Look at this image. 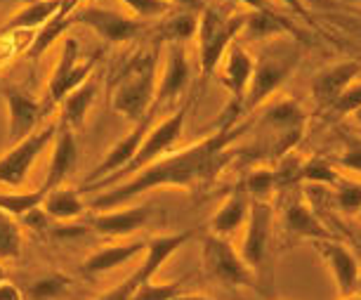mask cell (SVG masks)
Returning a JSON list of instances; mask_svg holds the SVG:
<instances>
[{
    "label": "cell",
    "mask_w": 361,
    "mask_h": 300,
    "mask_svg": "<svg viewBox=\"0 0 361 300\" xmlns=\"http://www.w3.org/2000/svg\"><path fill=\"white\" fill-rule=\"evenodd\" d=\"M253 128V121H241V124H227L213 135L203 138L196 145H189L180 152L163 154L161 159L149 163L147 168L137 170L121 185H114L111 189L102 192L92 201L94 210H111L118 206H126L135 196L149 192V189L161 187H177V189H194L203 182L213 180L224 163H227L229 147L238 142Z\"/></svg>",
    "instance_id": "6da1fadb"
},
{
    "label": "cell",
    "mask_w": 361,
    "mask_h": 300,
    "mask_svg": "<svg viewBox=\"0 0 361 300\" xmlns=\"http://www.w3.org/2000/svg\"><path fill=\"white\" fill-rule=\"evenodd\" d=\"M159 85V52L145 50L133 54L111 83V107L128 121L140 124L154 114Z\"/></svg>",
    "instance_id": "7a4b0ae2"
},
{
    "label": "cell",
    "mask_w": 361,
    "mask_h": 300,
    "mask_svg": "<svg viewBox=\"0 0 361 300\" xmlns=\"http://www.w3.org/2000/svg\"><path fill=\"white\" fill-rule=\"evenodd\" d=\"M241 256L255 275L257 293L264 298L274 296L276 279V232H274V206L271 201L250 199L248 222L243 227Z\"/></svg>",
    "instance_id": "3957f363"
},
{
    "label": "cell",
    "mask_w": 361,
    "mask_h": 300,
    "mask_svg": "<svg viewBox=\"0 0 361 300\" xmlns=\"http://www.w3.org/2000/svg\"><path fill=\"white\" fill-rule=\"evenodd\" d=\"M253 59L255 62L248 90L238 104L243 114H253L255 109H260L286 83V78L298 69L300 59H302V45L295 40H271Z\"/></svg>",
    "instance_id": "277c9868"
},
{
    "label": "cell",
    "mask_w": 361,
    "mask_h": 300,
    "mask_svg": "<svg viewBox=\"0 0 361 300\" xmlns=\"http://www.w3.org/2000/svg\"><path fill=\"white\" fill-rule=\"evenodd\" d=\"M246 15H224V12L206 5L199 12V26H196V43H199V64L203 78L217 71L227 47L241 36Z\"/></svg>",
    "instance_id": "5b68a950"
},
{
    "label": "cell",
    "mask_w": 361,
    "mask_h": 300,
    "mask_svg": "<svg viewBox=\"0 0 361 300\" xmlns=\"http://www.w3.org/2000/svg\"><path fill=\"white\" fill-rule=\"evenodd\" d=\"M189 107H192V100H185L180 107L175 109V112H170L166 119L161 121V124L152 126L145 135V140L140 142L137 152H135L133 161L128 163L123 170H118L116 175H111L109 180H102L97 185H90L85 189H104L109 185H116L118 182L121 175H135L137 170L147 168L149 163H154L156 159H161L163 154H168L170 149L177 140L182 138V133H185V124H187V114H189Z\"/></svg>",
    "instance_id": "8992f818"
},
{
    "label": "cell",
    "mask_w": 361,
    "mask_h": 300,
    "mask_svg": "<svg viewBox=\"0 0 361 300\" xmlns=\"http://www.w3.org/2000/svg\"><path fill=\"white\" fill-rule=\"evenodd\" d=\"M94 62H97L94 57L80 59V47L76 38H71V36L64 38L62 52H59L57 62L52 66L45 95H43V100H40V112H43V116L54 112V109L62 104V100L66 95L73 92L80 83H85V80L92 76Z\"/></svg>",
    "instance_id": "52a82bcc"
},
{
    "label": "cell",
    "mask_w": 361,
    "mask_h": 300,
    "mask_svg": "<svg viewBox=\"0 0 361 300\" xmlns=\"http://www.w3.org/2000/svg\"><path fill=\"white\" fill-rule=\"evenodd\" d=\"M201 258L203 268L215 282H220L227 289H255L257 282L253 270L243 260L241 251L229 244V239L206 234L201 239Z\"/></svg>",
    "instance_id": "ba28073f"
},
{
    "label": "cell",
    "mask_w": 361,
    "mask_h": 300,
    "mask_svg": "<svg viewBox=\"0 0 361 300\" xmlns=\"http://www.w3.org/2000/svg\"><path fill=\"white\" fill-rule=\"evenodd\" d=\"M57 124H50L47 128H38L29 138L19 140L17 145H10V149L0 156V185L5 187H22L26 175L36 166L40 154L47 147H52Z\"/></svg>",
    "instance_id": "9c48e42d"
},
{
    "label": "cell",
    "mask_w": 361,
    "mask_h": 300,
    "mask_svg": "<svg viewBox=\"0 0 361 300\" xmlns=\"http://www.w3.org/2000/svg\"><path fill=\"white\" fill-rule=\"evenodd\" d=\"M281 232L286 241H300V239H329L336 236L333 232L322 222L317 210L312 208L310 199L300 189V185L283 189V203H281Z\"/></svg>",
    "instance_id": "30bf717a"
},
{
    "label": "cell",
    "mask_w": 361,
    "mask_h": 300,
    "mask_svg": "<svg viewBox=\"0 0 361 300\" xmlns=\"http://www.w3.org/2000/svg\"><path fill=\"white\" fill-rule=\"evenodd\" d=\"M76 24L87 26L94 31L102 40L111 45H123L130 43L145 31V24L137 17H128L123 12H116L109 8H97V5H87V8L76 10Z\"/></svg>",
    "instance_id": "8fae6325"
},
{
    "label": "cell",
    "mask_w": 361,
    "mask_h": 300,
    "mask_svg": "<svg viewBox=\"0 0 361 300\" xmlns=\"http://www.w3.org/2000/svg\"><path fill=\"white\" fill-rule=\"evenodd\" d=\"M262 124L271 131V145L279 156L290 154L302 140L305 128H307V114L298 107V102L281 100L274 102L262 116Z\"/></svg>",
    "instance_id": "7c38bea8"
},
{
    "label": "cell",
    "mask_w": 361,
    "mask_h": 300,
    "mask_svg": "<svg viewBox=\"0 0 361 300\" xmlns=\"http://www.w3.org/2000/svg\"><path fill=\"white\" fill-rule=\"evenodd\" d=\"M310 244H312V248L322 256V260L331 268L340 298L350 296V293H354V291H359L361 265H359V258L354 256V251L347 246V244L338 241L336 236L312 239Z\"/></svg>",
    "instance_id": "4fadbf2b"
},
{
    "label": "cell",
    "mask_w": 361,
    "mask_h": 300,
    "mask_svg": "<svg viewBox=\"0 0 361 300\" xmlns=\"http://www.w3.org/2000/svg\"><path fill=\"white\" fill-rule=\"evenodd\" d=\"M189 78H192V64H189L185 43H170L168 57L163 64V71L159 73V85H156L154 97V112L161 107L175 104L185 95Z\"/></svg>",
    "instance_id": "5bb4252c"
},
{
    "label": "cell",
    "mask_w": 361,
    "mask_h": 300,
    "mask_svg": "<svg viewBox=\"0 0 361 300\" xmlns=\"http://www.w3.org/2000/svg\"><path fill=\"white\" fill-rule=\"evenodd\" d=\"M3 100L5 107H8V142L17 145L19 140L29 138L31 133L38 131V124L43 119L40 100L15 85L3 88Z\"/></svg>",
    "instance_id": "9a60e30c"
},
{
    "label": "cell",
    "mask_w": 361,
    "mask_h": 300,
    "mask_svg": "<svg viewBox=\"0 0 361 300\" xmlns=\"http://www.w3.org/2000/svg\"><path fill=\"white\" fill-rule=\"evenodd\" d=\"M359 73H361V62H357V59L336 62V64H331L319 71L317 76L312 78V85H310L312 97H314L319 109L329 112L333 102H336L354 80H357Z\"/></svg>",
    "instance_id": "2e32d148"
},
{
    "label": "cell",
    "mask_w": 361,
    "mask_h": 300,
    "mask_svg": "<svg viewBox=\"0 0 361 300\" xmlns=\"http://www.w3.org/2000/svg\"><path fill=\"white\" fill-rule=\"evenodd\" d=\"M152 116H154V114H152ZM152 116H147L145 121L135 124V128L126 135V138H121L111 149H109L104 159H102V161L97 163V166H94L92 173L87 175L85 187L97 185V182H102V180H109V177L116 175L118 170H123V168L128 166V163L133 161V156H135V152H137L140 142L145 140L147 131L152 128Z\"/></svg>",
    "instance_id": "e0dca14e"
},
{
    "label": "cell",
    "mask_w": 361,
    "mask_h": 300,
    "mask_svg": "<svg viewBox=\"0 0 361 300\" xmlns=\"http://www.w3.org/2000/svg\"><path fill=\"white\" fill-rule=\"evenodd\" d=\"M78 163V142L73 128L59 124L57 121V133L52 140V156H50V166H47L45 182L40 185V189L47 194L54 187H62L64 180L73 173Z\"/></svg>",
    "instance_id": "ac0fdd59"
},
{
    "label": "cell",
    "mask_w": 361,
    "mask_h": 300,
    "mask_svg": "<svg viewBox=\"0 0 361 300\" xmlns=\"http://www.w3.org/2000/svg\"><path fill=\"white\" fill-rule=\"evenodd\" d=\"M149 215H152V208L149 206H130V208H111V210H97L90 217V227L102 236H130L135 234L140 227H145Z\"/></svg>",
    "instance_id": "d6986e66"
},
{
    "label": "cell",
    "mask_w": 361,
    "mask_h": 300,
    "mask_svg": "<svg viewBox=\"0 0 361 300\" xmlns=\"http://www.w3.org/2000/svg\"><path fill=\"white\" fill-rule=\"evenodd\" d=\"M253 54H250L246 47H243L238 40H234L227 52H224L222 62H220V80L222 85L227 88V90L234 95V107L238 109V104H241L243 95H246L248 90V83H250V73H253Z\"/></svg>",
    "instance_id": "ffe728a7"
},
{
    "label": "cell",
    "mask_w": 361,
    "mask_h": 300,
    "mask_svg": "<svg viewBox=\"0 0 361 300\" xmlns=\"http://www.w3.org/2000/svg\"><path fill=\"white\" fill-rule=\"evenodd\" d=\"M78 8H80V0H64V5L59 8L57 15L52 19H47V22L33 33V38L29 40V45H26V57L40 59L59 38H64V33L76 24V17L73 15H76Z\"/></svg>",
    "instance_id": "44dd1931"
},
{
    "label": "cell",
    "mask_w": 361,
    "mask_h": 300,
    "mask_svg": "<svg viewBox=\"0 0 361 300\" xmlns=\"http://www.w3.org/2000/svg\"><path fill=\"white\" fill-rule=\"evenodd\" d=\"M248 213H250V196L241 182V185H236V189H231L227 199L222 201L220 210L210 217V234L229 239L231 234H236V232L246 227Z\"/></svg>",
    "instance_id": "7402d4cb"
},
{
    "label": "cell",
    "mask_w": 361,
    "mask_h": 300,
    "mask_svg": "<svg viewBox=\"0 0 361 300\" xmlns=\"http://www.w3.org/2000/svg\"><path fill=\"white\" fill-rule=\"evenodd\" d=\"M147 251V241H126V244H114V246L94 251L92 256L85 258L83 263V275L94 277V275H104V272H114L121 265L130 263L133 258L142 256Z\"/></svg>",
    "instance_id": "603a6c76"
},
{
    "label": "cell",
    "mask_w": 361,
    "mask_h": 300,
    "mask_svg": "<svg viewBox=\"0 0 361 300\" xmlns=\"http://www.w3.org/2000/svg\"><path fill=\"white\" fill-rule=\"evenodd\" d=\"M97 90H99V83L92 73L85 83H80L76 90L69 92L62 100V104H59V109H62V112H59V124L69 126V128H73V131H76L78 126H83L85 116L90 114V109L94 104Z\"/></svg>",
    "instance_id": "cb8c5ba5"
},
{
    "label": "cell",
    "mask_w": 361,
    "mask_h": 300,
    "mask_svg": "<svg viewBox=\"0 0 361 300\" xmlns=\"http://www.w3.org/2000/svg\"><path fill=\"white\" fill-rule=\"evenodd\" d=\"M62 5L64 0H33L8 19V24L0 29V36H8L12 31H38L47 19L57 15Z\"/></svg>",
    "instance_id": "d4e9b609"
},
{
    "label": "cell",
    "mask_w": 361,
    "mask_h": 300,
    "mask_svg": "<svg viewBox=\"0 0 361 300\" xmlns=\"http://www.w3.org/2000/svg\"><path fill=\"white\" fill-rule=\"evenodd\" d=\"M241 33H246L250 40H271V38H281L293 33V24L286 22L279 12L248 10Z\"/></svg>",
    "instance_id": "484cf974"
},
{
    "label": "cell",
    "mask_w": 361,
    "mask_h": 300,
    "mask_svg": "<svg viewBox=\"0 0 361 300\" xmlns=\"http://www.w3.org/2000/svg\"><path fill=\"white\" fill-rule=\"evenodd\" d=\"M40 208L45 210L47 217H52V220H62V222L76 220V217L83 215V210H85L80 194L71 187H54L52 192L45 194Z\"/></svg>",
    "instance_id": "4316f807"
},
{
    "label": "cell",
    "mask_w": 361,
    "mask_h": 300,
    "mask_svg": "<svg viewBox=\"0 0 361 300\" xmlns=\"http://www.w3.org/2000/svg\"><path fill=\"white\" fill-rule=\"evenodd\" d=\"M196 26H199V12L173 8L168 15L161 17L156 33L168 43H185V40L196 36Z\"/></svg>",
    "instance_id": "83f0119b"
},
{
    "label": "cell",
    "mask_w": 361,
    "mask_h": 300,
    "mask_svg": "<svg viewBox=\"0 0 361 300\" xmlns=\"http://www.w3.org/2000/svg\"><path fill=\"white\" fill-rule=\"evenodd\" d=\"M246 192L250 199H262V201H271V194L274 192H283V180L281 173L276 168H257L253 170L246 182H243Z\"/></svg>",
    "instance_id": "f1b7e54d"
},
{
    "label": "cell",
    "mask_w": 361,
    "mask_h": 300,
    "mask_svg": "<svg viewBox=\"0 0 361 300\" xmlns=\"http://www.w3.org/2000/svg\"><path fill=\"white\" fill-rule=\"evenodd\" d=\"M340 180H343V177H340V170L336 168V163H333L331 159H324V156H312L310 161L300 163L298 182H314V185L336 187Z\"/></svg>",
    "instance_id": "f546056e"
},
{
    "label": "cell",
    "mask_w": 361,
    "mask_h": 300,
    "mask_svg": "<svg viewBox=\"0 0 361 300\" xmlns=\"http://www.w3.org/2000/svg\"><path fill=\"white\" fill-rule=\"evenodd\" d=\"M24 236L17 217L0 210V260H17L22 256Z\"/></svg>",
    "instance_id": "4dcf8cb0"
},
{
    "label": "cell",
    "mask_w": 361,
    "mask_h": 300,
    "mask_svg": "<svg viewBox=\"0 0 361 300\" xmlns=\"http://www.w3.org/2000/svg\"><path fill=\"white\" fill-rule=\"evenodd\" d=\"M45 199L43 189H26V192H5L0 194V210L15 215V217H24L26 213H31L33 208H38Z\"/></svg>",
    "instance_id": "1f68e13d"
},
{
    "label": "cell",
    "mask_w": 361,
    "mask_h": 300,
    "mask_svg": "<svg viewBox=\"0 0 361 300\" xmlns=\"http://www.w3.org/2000/svg\"><path fill=\"white\" fill-rule=\"evenodd\" d=\"M71 286V279L64 275H47L29 286L31 300H57Z\"/></svg>",
    "instance_id": "d6a6232c"
},
{
    "label": "cell",
    "mask_w": 361,
    "mask_h": 300,
    "mask_svg": "<svg viewBox=\"0 0 361 300\" xmlns=\"http://www.w3.org/2000/svg\"><path fill=\"white\" fill-rule=\"evenodd\" d=\"M182 291H185V279L170 282V284H154V279H152V282L142 284L130 296V300H173L175 296H180Z\"/></svg>",
    "instance_id": "836d02e7"
},
{
    "label": "cell",
    "mask_w": 361,
    "mask_h": 300,
    "mask_svg": "<svg viewBox=\"0 0 361 300\" xmlns=\"http://www.w3.org/2000/svg\"><path fill=\"white\" fill-rule=\"evenodd\" d=\"M333 206L347 215H359L361 210V185H345L343 180L333 189Z\"/></svg>",
    "instance_id": "e575fe53"
},
{
    "label": "cell",
    "mask_w": 361,
    "mask_h": 300,
    "mask_svg": "<svg viewBox=\"0 0 361 300\" xmlns=\"http://www.w3.org/2000/svg\"><path fill=\"white\" fill-rule=\"evenodd\" d=\"M121 3L137 19H161L173 10V5H168L166 0H121Z\"/></svg>",
    "instance_id": "d590c367"
},
{
    "label": "cell",
    "mask_w": 361,
    "mask_h": 300,
    "mask_svg": "<svg viewBox=\"0 0 361 300\" xmlns=\"http://www.w3.org/2000/svg\"><path fill=\"white\" fill-rule=\"evenodd\" d=\"M357 109H361V80H354V83L333 102L329 112L336 116V119H345V116H352Z\"/></svg>",
    "instance_id": "8d00e7d4"
},
{
    "label": "cell",
    "mask_w": 361,
    "mask_h": 300,
    "mask_svg": "<svg viewBox=\"0 0 361 300\" xmlns=\"http://www.w3.org/2000/svg\"><path fill=\"white\" fill-rule=\"evenodd\" d=\"M336 163L338 170H350V173H357L361 175V145L357 147H350L345 154L336 156V159H331Z\"/></svg>",
    "instance_id": "74e56055"
},
{
    "label": "cell",
    "mask_w": 361,
    "mask_h": 300,
    "mask_svg": "<svg viewBox=\"0 0 361 300\" xmlns=\"http://www.w3.org/2000/svg\"><path fill=\"white\" fill-rule=\"evenodd\" d=\"M329 19L340 29L354 33V36L361 38V17H350V15H329Z\"/></svg>",
    "instance_id": "f35d334b"
},
{
    "label": "cell",
    "mask_w": 361,
    "mask_h": 300,
    "mask_svg": "<svg viewBox=\"0 0 361 300\" xmlns=\"http://www.w3.org/2000/svg\"><path fill=\"white\" fill-rule=\"evenodd\" d=\"M168 5L173 8H180V10H192V12H201L206 8V0H166Z\"/></svg>",
    "instance_id": "ab89813d"
},
{
    "label": "cell",
    "mask_w": 361,
    "mask_h": 300,
    "mask_svg": "<svg viewBox=\"0 0 361 300\" xmlns=\"http://www.w3.org/2000/svg\"><path fill=\"white\" fill-rule=\"evenodd\" d=\"M0 300H22V291L5 279V282H0Z\"/></svg>",
    "instance_id": "60d3db41"
},
{
    "label": "cell",
    "mask_w": 361,
    "mask_h": 300,
    "mask_svg": "<svg viewBox=\"0 0 361 300\" xmlns=\"http://www.w3.org/2000/svg\"><path fill=\"white\" fill-rule=\"evenodd\" d=\"M173 300H210V298H206V296H199V293H185V291H182L180 296H175Z\"/></svg>",
    "instance_id": "b9f144b4"
},
{
    "label": "cell",
    "mask_w": 361,
    "mask_h": 300,
    "mask_svg": "<svg viewBox=\"0 0 361 300\" xmlns=\"http://www.w3.org/2000/svg\"><path fill=\"white\" fill-rule=\"evenodd\" d=\"M340 300H361V293H357V291H354V293H350V296H343V298H340Z\"/></svg>",
    "instance_id": "7bdbcfd3"
},
{
    "label": "cell",
    "mask_w": 361,
    "mask_h": 300,
    "mask_svg": "<svg viewBox=\"0 0 361 300\" xmlns=\"http://www.w3.org/2000/svg\"><path fill=\"white\" fill-rule=\"evenodd\" d=\"M8 279V275H5V270H3V265H0V282H5Z\"/></svg>",
    "instance_id": "ee69618b"
},
{
    "label": "cell",
    "mask_w": 361,
    "mask_h": 300,
    "mask_svg": "<svg viewBox=\"0 0 361 300\" xmlns=\"http://www.w3.org/2000/svg\"><path fill=\"white\" fill-rule=\"evenodd\" d=\"M352 116H354V119H357V121H359V124H361V109H357V112H354Z\"/></svg>",
    "instance_id": "f6af8a7d"
},
{
    "label": "cell",
    "mask_w": 361,
    "mask_h": 300,
    "mask_svg": "<svg viewBox=\"0 0 361 300\" xmlns=\"http://www.w3.org/2000/svg\"><path fill=\"white\" fill-rule=\"evenodd\" d=\"M359 291H361V279H359Z\"/></svg>",
    "instance_id": "bcb514c9"
},
{
    "label": "cell",
    "mask_w": 361,
    "mask_h": 300,
    "mask_svg": "<svg viewBox=\"0 0 361 300\" xmlns=\"http://www.w3.org/2000/svg\"><path fill=\"white\" fill-rule=\"evenodd\" d=\"M307 3H314V0H307Z\"/></svg>",
    "instance_id": "7dc6e473"
},
{
    "label": "cell",
    "mask_w": 361,
    "mask_h": 300,
    "mask_svg": "<svg viewBox=\"0 0 361 300\" xmlns=\"http://www.w3.org/2000/svg\"><path fill=\"white\" fill-rule=\"evenodd\" d=\"M359 217H361V210H359Z\"/></svg>",
    "instance_id": "c3c4849f"
},
{
    "label": "cell",
    "mask_w": 361,
    "mask_h": 300,
    "mask_svg": "<svg viewBox=\"0 0 361 300\" xmlns=\"http://www.w3.org/2000/svg\"><path fill=\"white\" fill-rule=\"evenodd\" d=\"M357 3H361V0H357Z\"/></svg>",
    "instance_id": "681fc988"
}]
</instances>
